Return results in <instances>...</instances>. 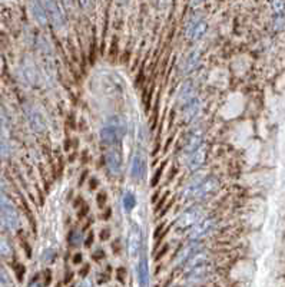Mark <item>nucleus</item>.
<instances>
[{"label":"nucleus","instance_id":"1","mask_svg":"<svg viewBox=\"0 0 285 287\" xmlns=\"http://www.w3.org/2000/svg\"><path fill=\"white\" fill-rule=\"evenodd\" d=\"M0 223L9 230H16L20 224L19 214L13 204L3 195H0Z\"/></svg>","mask_w":285,"mask_h":287},{"label":"nucleus","instance_id":"2","mask_svg":"<svg viewBox=\"0 0 285 287\" xmlns=\"http://www.w3.org/2000/svg\"><path fill=\"white\" fill-rule=\"evenodd\" d=\"M123 125H116V123H109L108 126H105L100 132L102 141L106 145H113L116 144L123 135Z\"/></svg>","mask_w":285,"mask_h":287},{"label":"nucleus","instance_id":"3","mask_svg":"<svg viewBox=\"0 0 285 287\" xmlns=\"http://www.w3.org/2000/svg\"><path fill=\"white\" fill-rule=\"evenodd\" d=\"M25 111H26L27 121H29L30 126H32L35 131L42 132V131H45V129H46V122H45V118H43V115H42L41 112L36 110L35 107H26V108H25Z\"/></svg>","mask_w":285,"mask_h":287},{"label":"nucleus","instance_id":"4","mask_svg":"<svg viewBox=\"0 0 285 287\" xmlns=\"http://www.w3.org/2000/svg\"><path fill=\"white\" fill-rule=\"evenodd\" d=\"M141 231L138 230V227H134L131 232H129V237H128V250H129V254L132 257H135L136 254H139V248H141Z\"/></svg>","mask_w":285,"mask_h":287},{"label":"nucleus","instance_id":"5","mask_svg":"<svg viewBox=\"0 0 285 287\" xmlns=\"http://www.w3.org/2000/svg\"><path fill=\"white\" fill-rule=\"evenodd\" d=\"M145 172V161L142 158V155L136 154L134 157V161H132V168H131V175L134 179L139 181L142 179V175Z\"/></svg>","mask_w":285,"mask_h":287},{"label":"nucleus","instance_id":"6","mask_svg":"<svg viewBox=\"0 0 285 287\" xmlns=\"http://www.w3.org/2000/svg\"><path fill=\"white\" fill-rule=\"evenodd\" d=\"M106 164L110 168L112 172H121L122 170V158H121V154L116 152V151H112L106 155Z\"/></svg>","mask_w":285,"mask_h":287},{"label":"nucleus","instance_id":"7","mask_svg":"<svg viewBox=\"0 0 285 287\" xmlns=\"http://www.w3.org/2000/svg\"><path fill=\"white\" fill-rule=\"evenodd\" d=\"M45 6L46 7H49L50 10H48L49 14L52 16V20H53V23L56 26H60V25H63V13H62V10L59 9V6L56 4V3H52V1H49V3H45Z\"/></svg>","mask_w":285,"mask_h":287},{"label":"nucleus","instance_id":"8","mask_svg":"<svg viewBox=\"0 0 285 287\" xmlns=\"http://www.w3.org/2000/svg\"><path fill=\"white\" fill-rule=\"evenodd\" d=\"M32 7H33L32 12L35 14V17L38 19V22H39V23H45V22H46L48 10H43V4H42V3H33Z\"/></svg>","mask_w":285,"mask_h":287},{"label":"nucleus","instance_id":"9","mask_svg":"<svg viewBox=\"0 0 285 287\" xmlns=\"http://www.w3.org/2000/svg\"><path fill=\"white\" fill-rule=\"evenodd\" d=\"M122 201H123V207H125V210H126V211H132L136 205L135 194H134V192H131V191L125 192Z\"/></svg>","mask_w":285,"mask_h":287},{"label":"nucleus","instance_id":"10","mask_svg":"<svg viewBox=\"0 0 285 287\" xmlns=\"http://www.w3.org/2000/svg\"><path fill=\"white\" fill-rule=\"evenodd\" d=\"M10 253H12V248L9 246V243L4 240V237L0 234V256H10Z\"/></svg>","mask_w":285,"mask_h":287},{"label":"nucleus","instance_id":"11","mask_svg":"<svg viewBox=\"0 0 285 287\" xmlns=\"http://www.w3.org/2000/svg\"><path fill=\"white\" fill-rule=\"evenodd\" d=\"M12 286V282L9 279L7 273L0 267V287H10Z\"/></svg>","mask_w":285,"mask_h":287},{"label":"nucleus","instance_id":"12","mask_svg":"<svg viewBox=\"0 0 285 287\" xmlns=\"http://www.w3.org/2000/svg\"><path fill=\"white\" fill-rule=\"evenodd\" d=\"M9 151H10V148H9L7 141L0 134V157H6L9 154Z\"/></svg>","mask_w":285,"mask_h":287},{"label":"nucleus","instance_id":"13","mask_svg":"<svg viewBox=\"0 0 285 287\" xmlns=\"http://www.w3.org/2000/svg\"><path fill=\"white\" fill-rule=\"evenodd\" d=\"M138 272H139V277L141 279H146V276H148V264H146V261L143 260V261H141V264H139V267H138Z\"/></svg>","mask_w":285,"mask_h":287},{"label":"nucleus","instance_id":"14","mask_svg":"<svg viewBox=\"0 0 285 287\" xmlns=\"http://www.w3.org/2000/svg\"><path fill=\"white\" fill-rule=\"evenodd\" d=\"M162 171H163V165H161V167H159V170L156 171V174H155L153 178H152V181H150V185H152V187H156V185H158L159 179H161V177H162Z\"/></svg>","mask_w":285,"mask_h":287},{"label":"nucleus","instance_id":"15","mask_svg":"<svg viewBox=\"0 0 285 287\" xmlns=\"http://www.w3.org/2000/svg\"><path fill=\"white\" fill-rule=\"evenodd\" d=\"M106 192L105 191H100L99 194H97V197H96V201H97V204H99V207H103L105 205V203H106Z\"/></svg>","mask_w":285,"mask_h":287},{"label":"nucleus","instance_id":"16","mask_svg":"<svg viewBox=\"0 0 285 287\" xmlns=\"http://www.w3.org/2000/svg\"><path fill=\"white\" fill-rule=\"evenodd\" d=\"M109 237H110V230L109 229H106V230H102L100 231V240H109Z\"/></svg>","mask_w":285,"mask_h":287},{"label":"nucleus","instance_id":"17","mask_svg":"<svg viewBox=\"0 0 285 287\" xmlns=\"http://www.w3.org/2000/svg\"><path fill=\"white\" fill-rule=\"evenodd\" d=\"M94 240H95V237H94V234L91 232V234H89V237H88V241L85 243V246H86V247H91V244L94 243Z\"/></svg>","mask_w":285,"mask_h":287},{"label":"nucleus","instance_id":"18","mask_svg":"<svg viewBox=\"0 0 285 287\" xmlns=\"http://www.w3.org/2000/svg\"><path fill=\"white\" fill-rule=\"evenodd\" d=\"M89 182H91V184H89L91 190H95L96 187H97V179H96V178H92V179H91Z\"/></svg>","mask_w":285,"mask_h":287},{"label":"nucleus","instance_id":"19","mask_svg":"<svg viewBox=\"0 0 285 287\" xmlns=\"http://www.w3.org/2000/svg\"><path fill=\"white\" fill-rule=\"evenodd\" d=\"M88 211H89V207H88V205H85V207H83V211H81V213H79V217H81V219H83V217L88 214Z\"/></svg>","mask_w":285,"mask_h":287},{"label":"nucleus","instance_id":"20","mask_svg":"<svg viewBox=\"0 0 285 287\" xmlns=\"http://www.w3.org/2000/svg\"><path fill=\"white\" fill-rule=\"evenodd\" d=\"M97 251H99V253H96L95 256H92V257H94V259H95V260H99V259H100V257H103V256H105V253H103V250H97Z\"/></svg>","mask_w":285,"mask_h":287},{"label":"nucleus","instance_id":"21","mask_svg":"<svg viewBox=\"0 0 285 287\" xmlns=\"http://www.w3.org/2000/svg\"><path fill=\"white\" fill-rule=\"evenodd\" d=\"M81 261H82V254L81 253H78V254L73 257V263H75V264H79Z\"/></svg>","mask_w":285,"mask_h":287},{"label":"nucleus","instance_id":"22","mask_svg":"<svg viewBox=\"0 0 285 287\" xmlns=\"http://www.w3.org/2000/svg\"><path fill=\"white\" fill-rule=\"evenodd\" d=\"M0 122H6V114L1 108H0Z\"/></svg>","mask_w":285,"mask_h":287},{"label":"nucleus","instance_id":"23","mask_svg":"<svg viewBox=\"0 0 285 287\" xmlns=\"http://www.w3.org/2000/svg\"><path fill=\"white\" fill-rule=\"evenodd\" d=\"M166 250H168V246H163V248H162V250H161V253H159V254H158V256H156V260H159V259H161V257H162L163 254H165V253H166Z\"/></svg>","mask_w":285,"mask_h":287},{"label":"nucleus","instance_id":"24","mask_svg":"<svg viewBox=\"0 0 285 287\" xmlns=\"http://www.w3.org/2000/svg\"><path fill=\"white\" fill-rule=\"evenodd\" d=\"M86 175H88V171H83V174H82L81 178H79V185H82V184H83V181L86 179Z\"/></svg>","mask_w":285,"mask_h":287},{"label":"nucleus","instance_id":"25","mask_svg":"<svg viewBox=\"0 0 285 287\" xmlns=\"http://www.w3.org/2000/svg\"><path fill=\"white\" fill-rule=\"evenodd\" d=\"M88 272H89V264H86V266L83 267V270L81 269V272H79V273H81V276H86Z\"/></svg>","mask_w":285,"mask_h":287},{"label":"nucleus","instance_id":"26","mask_svg":"<svg viewBox=\"0 0 285 287\" xmlns=\"http://www.w3.org/2000/svg\"><path fill=\"white\" fill-rule=\"evenodd\" d=\"M102 219H103V220H109V219H110V208H108V210H106V216L103 214V217H102Z\"/></svg>","mask_w":285,"mask_h":287}]
</instances>
